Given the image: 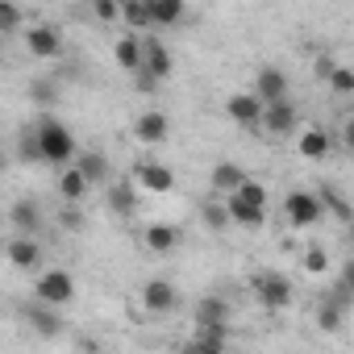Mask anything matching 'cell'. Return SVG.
Instances as JSON below:
<instances>
[{
    "mask_svg": "<svg viewBox=\"0 0 354 354\" xmlns=\"http://www.w3.org/2000/svg\"><path fill=\"white\" fill-rule=\"evenodd\" d=\"M34 138H38L42 162L67 167V162L80 154V150H75V138H71V129H67L59 117H38V125H34Z\"/></svg>",
    "mask_w": 354,
    "mask_h": 354,
    "instance_id": "obj_1",
    "label": "cell"
},
{
    "mask_svg": "<svg viewBox=\"0 0 354 354\" xmlns=\"http://www.w3.org/2000/svg\"><path fill=\"white\" fill-rule=\"evenodd\" d=\"M283 217H288L292 230H313V225L325 217V201H321V192H304V188L288 192V196H283Z\"/></svg>",
    "mask_w": 354,
    "mask_h": 354,
    "instance_id": "obj_2",
    "label": "cell"
},
{
    "mask_svg": "<svg viewBox=\"0 0 354 354\" xmlns=\"http://www.w3.org/2000/svg\"><path fill=\"white\" fill-rule=\"evenodd\" d=\"M250 288H254V300L267 308V313H279V308H288L292 304V279L288 275H279V271H259L254 279H250Z\"/></svg>",
    "mask_w": 354,
    "mask_h": 354,
    "instance_id": "obj_3",
    "label": "cell"
},
{
    "mask_svg": "<svg viewBox=\"0 0 354 354\" xmlns=\"http://www.w3.org/2000/svg\"><path fill=\"white\" fill-rule=\"evenodd\" d=\"M71 296H75V279L67 271H42L34 279V300H46V304L63 308V304H71Z\"/></svg>",
    "mask_w": 354,
    "mask_h": 354,
    "instance_id": "obj_4",
    "label": "cell"
},
{
    "mask_svg": "<svg viewBox=\"0 0 354 354\" xmlns=\"http://www.w3.org/2000/svg\"><path fill=\"white\" fill-rule=\"evenodd\" d=\"M225 113H230V121H238L242 129H254V125H263L267 100H263L259 92H234V96L225 100Z\"/></svg>",
    "mask_w": 354,
    "mask_h": 354,
    "instance_id": "obj_5",
    "label": "cell"
},
{
    "mask_svg": "<svg viewBox=\"0 0 354 354\" xmlns=\"http://www.w3.org/2000/svg\"><path fill=\"white\" fill-rule=\"evenodd\" d=\"M171 71H175V63H171L167 46H162V42H146V67L138 71V80H142V92H150V84H162V80H171Z\"/></svg>",
    "mask_w": 354,
    "mask_h": 354,
    "instance_id": "obj_6",
    "label": "cell"
},
{
    "mask_svg": "<svg viewBox=\"0 0 354 354\" xmlns=\"http://www.w3.org/2000/svg\"><path fill=\"white\" fill-rule=\"evenodd\" d=\"M133 180H138V188H146V192H154V196H167V192L175 188V171H171L167 162L146 158V162H138Z\"/></svg>",
    "mask_w": 354,
    "mask_h": 354,
    "instance_id": "obj_7",
    "label": "cell"
},
{
    "mask_svg": "<svg viewBox=\"0 0 354 354\" xmlns=\"http://www.w3.org/2000/svg\"><path fill=\"white\" fill-rule=\"evenodd\" d=\"M263 125H267V133L283 138V133H292V129L300 125V109H296L288 96H283V100H271L267 113H263Z\"/></svg>",
    "mask_w": 354,
    "mask_h": 354,
    "instance_id": "obj_8",
    "label": "cell"
},
{
    "mask_svg": "<svg viewBox=\"0 0 354 354\" xmlns=\"http://www.w3.org/2000/svg\"><path fill=\"white\" fill-rule=\"evenodd\" d=\"M225 205H230V221H234V225H242V230H263V225H267V205L242 201L238 192H230Z\"/></svg>",
    "mask_w": 354,
    "mask_h": 354,
    "instance_id": "obj_9",
    "label": "cell"
},
{
    "mask_svg": "<svg viewBox=\"0 0 354 354\" xmlns=\"http://www.w3.org/2000/svg\"><path fill=\"white\" fill-rule=\"evenodd\" d=\"M142 304H146V313H171L175 304H180V292H175V283L171 279H150L146 288H142Z\"/></svg>",
    "mask_w": 354,
    "mask_h": 354,
    "instance_id": "obj_10",
    "label": "cell"
},
{
    "mask_svg": "<svg viewBox=\"0 0 354 354\" xmlns=\"http://www.w3.org/2000/svg\"><path fill=\"white\" fill-rule=\"evenodd\" d=\"M9 263H13L17 271H38V267H42V246H38V238H34V234H17V238L9 242Z\"/></svg>",
    "mask_w": 354,
    "mask_h": 354,
    "instance_id": "obj_11",
    "label": "cell"
},
{
    "mask_svg": "<svg viewBox=\"0 0 354 354\" xmlns=\"http://www.w3.org/2000/svg\"><path fill=\"white\" fill-rule=\"evenodd\" d=\"M230 346V325H213V321H196V333L188 342V350H201V354H217Z\"/></svg>",
    "mask_w": 354,
    "mask_h": 354,
    "instance_id": "obj_12",
    "label": "cell"
},
{
    "mask_svg": "<svg viewBox=\"0 0 354 354\" xmlns=\"http://www.w3.org/2000/svg\"><path fill=\"white\" fill-rule=\"evenodd\" d=\"M88 188H92V180L84 175L80 162H67V167L59 171V196H63L67 205H80V201L88 196Z\"/></svg>",
    "mask_w": 354,
    "mask_h": 354,
    "instance_id": "obj_13",
    "label": "cell"
},
{
    "mask_svg": "<svg viewBox=\"0 0 354 354\" xmlns=\"http://www.w3.org/2000/svg\"><path fill=\"white\" fill-rule=\"evenodd\" d=\"M167 133H171V121H167V113H158V109H150V113H142V117L133 121V138L146 142V146L167 142Z\"/></svg>",
    "mask_w": 354,
    "mask_h": 354,
    "instance_id": "obj_14",
    "label": "cell"
},
{
    "mask_svg": "<svg viewBox=\"0 0 354 354\" xmlns=\"http://www.w3.org/2000/svg\"><path fill=\"white\" fill-rule=\"evenodd\" d=\"M26 46H30L34 59H55V55L63 50V34H59L55 26H34V30L26 34Z\"/></svg>",
    "mask_w": 354,
    "mask_h": 354,
    "instance_id": "obj_15",
    "label": "cell"
},
{
    "mask_svg": "<svg viewBox=\"0 0 354 354\" xmlns=\"http://www.w3.org/2000/svg\"><path fill=\"white\" fill-rule=\"evenodd\" d=\"M175 246H180V225H171V221L146 225V250L150 254H171Z\"/></svg>",
    "mask_w": 354,
    "mask_h": 354,
    "instance_id": "obj_16",
    "label": "cell"
},
{
    "mask_svg": "<svg viewBox=\"0 0 354 354\" xmlns=\"http://www.w3.org/2000/svg\"><path fill=\"white\" fill-rule=\"evenodd\" d=\"M113 55H117V67H121V71H133V75H138V71L146 67V42H138L133 34H125V38L113 46Z\"/></svg>",
    "mask_w": 354,
    "mask_h": 354,
    "instance_id": "obj_17",
    "label": "cell"
},
{
    "mask_svg": "<svg viewBox=\"0 0 354 354\" xmlns=\"http://www.w3.org/2000/svg\"><path fill=\"white\" fill-rule=\"evenodd\" d=\"M254 92L271 104V100H283L288 96V75L279 71V67H263L259 75H254Z\"/></svg>",
    "mask_w": 354,
    "mask_h": 354,
    "instance_id": "obj_18",
    "label": "cell"
},
{
    "mask_svg": "<svg viewBox=\"0 0 354 354\" xmlns=\"http://www.w3.org/2000/svg\"><path fill=\"white\" fill-rule=\"evenodd\" d=\"M109 209H113L117 217H133V213H138V188H133V180L109 184Z\"/></svg>",
    "mask_w": 354,
    "mask_h": 354,
    "instance_id": "obj_19",
    "label": "cell"
},
{
    "mask_svg": "<svg viewBox=\"0 0 354 354\" xmlns=\"http://www.w3.org/2000/svg\"><path fill=\"white\" fill-rule=\"evenodd\" d=\"M9 221H13V230L17 234H38V225H42V209H38V201H17L13 209H9Z\"/></svg>",
    "mask_w": 354,
    "mask_h": 354,
    "instance_id": "obj_20",
    "label": "cell"
},
{
    "mask_svg": "<svg viewBox=\"0 0 354 354\" xmlns=\"http://www.w3.org/2000/svg\"><path fill=\"white\" fill-rule=\"evenodd\" d=\"M26 317H30V325L42 333V337H55L63 325H59V313H55V304H46V300H38V304H30L26 308Z\"/></svg>",
    "mask_w": 354,
    "mask_h": 354,
    "instance_id": "obj_21",
    "label": "cell"
},
{
    "mask_svg": "<svg viewBox=\"0 0 354 354\" xmlns=\"http://www.w3.org/2000/svg\"><path fill=\"white\" fill-rule=\"evenodd\" d=\"M146 5H150L154 26H180V21L188 17V5H184V0H146Z\"/></svg>",
    "mask_w": 354,
    "mask_h": 354,
    "instance_id": "obj_22",
    "label": "cell"
},
{
    "mask_svg": "<svg viewBox=\"0 0 354 354\" xmlns=\"http://www.w3.org/2000/svg\"><path fill=\"white\" fill-rule=\"evenodd\" d=\"M246 180V171L238 167V162H217L213 167V192H221V196H230V192H238V184Z\"/></svg>",
    "mask_w": 354,
    "mask_h": 354,
    "instance_id": "obj_23",
    "label": "cell"
},
{
    "mask_svg": "<svg viewBox=\"0 0 354 354\" xmlns=\"http://www.w3.org/2000/svg\"><path fill=\"white\" fill-rule=\"evenodd\" d=\"M230 300L225 296H201L196 300V321H213V325H230Z\"/></svg>",
    "mask_w": 354,
    "mask_h": 354,
    "instance_id": "obj_24",
    "label": "cell"
},
{
    "mask_svg": "<svg viewBox=\"0 0 354 354\" xmlns=\"http://www.w3.org/2000/svg\"><path fill=\"white\" fill-rule=\"evenodd\" d=\"M329 150H333V138H329L325 129H304V133H300V154H304V158L321 162Z\"/></svg>",
    "mask_w": 354,
    "mask_h": 354,
    "instance_id": "obj_25",
    "label": "cell"
},
{
    "mask_svg": "<svg viewBox=\"0 0 354 354\" xmlns=\"http://www.w3.org/2000/svg\"><path fill=\"white\" fill-rule=\"evenodd\" d=\"M121 21H125L133 34L154 26V17H150V5H146V0H121Z\"/></svg>",
    "mask_w": 354,
    "mask_h": 354,
    "instance_id": "obj_26",
    "label": "cell"
},
{
    "mask_svg": "<svg viewBox=\"0 0 354 354\" xmlns=\"http://www.w3.org/2000/svg\"><path fill=\"white\" fill-rule=\"evenodd\" d=\"M75 162L84 167V175H88L92 184H104V180H109V158H104V154H96V150H92V154H75Z\"/></svg>",
    "mask_w": 354,
    "mask_h": 354,
    "instance_id": "obj_27",
    "label": "cell"
},
{
    "mask_svg": "<svg viewBox=\"0 0 354 354\" xmlns=\"http://www.w3.org/2000/svg\"><path fill=\"white\" fill-rule=\"evenodd\" d=\"M325 80H329V88H333L337 96H354V71H350V67H333V63H329Z\"/></svg>",
    "mask_w": 354,
    "mask_h": 354,
    "instance_id": "obj_28",
    "label": "cell"
},
{
    "mask_svg": "<svg viewBox=\"0 0 354 354\" xmlns=\"http://www.w3.org/2000/svg\"><path fill=\"white\" fill-rule=\"evenodd\" d=\"M321 201H325V209H329V213H333L337 221H354V213H350V205H346V201H342V196H337V192H333L329 184H325V192H321Z\"/></svg>",
    "mask_w": 354,
    "mask_h": 354,
    "instance_id": "obj_29",
    "label": "cell"
},
{
    "mask_svg": "<svg viewBox=\"0 0 354 354\" xmlns=\"http://www.w3.org/2000/svg\"><path fill=\"white\" fill-rule=\"evenodd\" d=\"M300 263H304V271H308V275H325V271H329V254H325L321 246H308Z\"/></svg>",
    "mask_w": 354,
    "mask_h": 354,
    "instance_id": "obj_30",
    "label": "cell"
},
{
    "mask_svg": "<svg viewBox=\"0 0 354 354\" xmlns=\"http://www.w3.org/2000/svg\"><path fill=\"white\" fill-rule=\"evenodd\" d=\"M342 313H346L342 304L325 300V304H321V313H317V325H321V329H342Z\"/></svg>",
    "mask_w": 354,
    "mask_h": 354,
    "instance_id": "obj_31",
    "label": "cell"
},
{
    "mask_svg": "<svg viewBox=\"0 0 354 354\" xmlns=\"http://www.w3.org/2000/svg\"><path fill=\"white\" fill-rule=\"evenodd\" d=\"M238 196L242 201H254V205H267V184H259V180H250V175H246V180L238 184Z\"/></svg>",
    "mask_w": 354,
    "mask_h": 354,
    "instance_id": "obj_32",
    "label": "cell"
},
{
    "mask_svg": "<svg viewBox=\"0 0 354 354\" xmlns=\"http://www.w3.org/2000/svg\"><path fill=\"white\" fill-rule=\"evenodd\" d=\"M205 225H209V230H225V225H230V205H213V201H209V205H205Z\"/></svg>",
    "mask_w": 354,
    "mask_h": 354,
    "instance_id": "obj_33",
    "label": "cell"
},
{
    "mask_svg": "<svg viewBox=\"0 0 354 354\" xmlns=\"http://www.w3.org/2000/svg\"><path fill=\"white\" fill-rule=\"evenodd\" d=\"M17 26H21V9L13 5V0H5V5H0V30H5V34H17Z\"/></svg>",
    "mask_w": 354,
    "mask_h": 354,
    "instance_id": "obj_34",
    "label": "cell"
},
{
    "mask_svg": "<svg viewBox=\"0 0 354 354\" xmlns=\"http://www.w3.org/2000/svg\"><path fill=\"white\" fill-rule=\"evenodd\" d=\"M100 21H121V0H92Z\"/></svg>",
    "mask_w": 354,
    "mask_h": 354,
    "instance_id": "obj_35",
    "label": "cell"
},
{
    "mask_svg": "<svg viewBox=\"0 0 354 354\" xmlns=\"http://www.w3.org/2000/svg\"><path fill=\"white\" fill-rule=\"evenodd\" d=\"M59 225H63V230H84V213H80V209H63V213H59Z\"/></svg>",
    "mask_w": 354,
    "mask_h": 354,
    "instance_id": "obj_36",
    "label": "cell"
},
{
    "mask_svg": "<svg viewBox=\"0 0 354 354\" xmlns=\"http://www.w3.org/2000/svg\"><path fill=\"white\" fill-rule=\"evenodd\" d=\"M337 279H342V283L354 292V259H346V263H342V275H337Z\"/></svg>",
    "mask_w": 354,
    "mask_h": 354,
    "instance_id": "obj_37",
    "label": "cell"
},
{
    "mask_svg": "<svg viewBox=\"0 0 354 354\" xmlns=\"http://www.w3.org/2000/svg\"><path fill=\"white\" fill-rule=\"evenodd\" d=\"M342 142H346V150H350V154H354V117H350V121H346V129H342Z\"/></svg>",
    "mask_w": 354,
    "mask_h": 354,
    "instance_id": "obj_38",
    "label": "cell"
},
{
    "mask_svg": "<svg viewBox=\"0 0 354 354\" xmlns=\"http://www.w3.org/2000/svg\"><path fill=\"white\" fill-rule=\"evenodd\" d=\"M34 96H38V100H55V92H50V84H46V80H42V84H34Z\"/></svg>",
    "mask_w": 354,
    "mask_h": 354,
    "instance_id": "obj_39",
    "label": "cell"
},
{
    "mask_svg": "<svg viewBox=\"0 0 354 354\" xmlns=\"http://www.w3.org/2000/svg\"><path fill=\"white\" fill-rule=\"evenodd\" d=\"M350 242H354V221H350Z\"/></svg>",
    "mask_w": 354,
    "mask_h": 354,
    "instance_id": "obj_40",
    "label": "cell"
}]
</instances>
